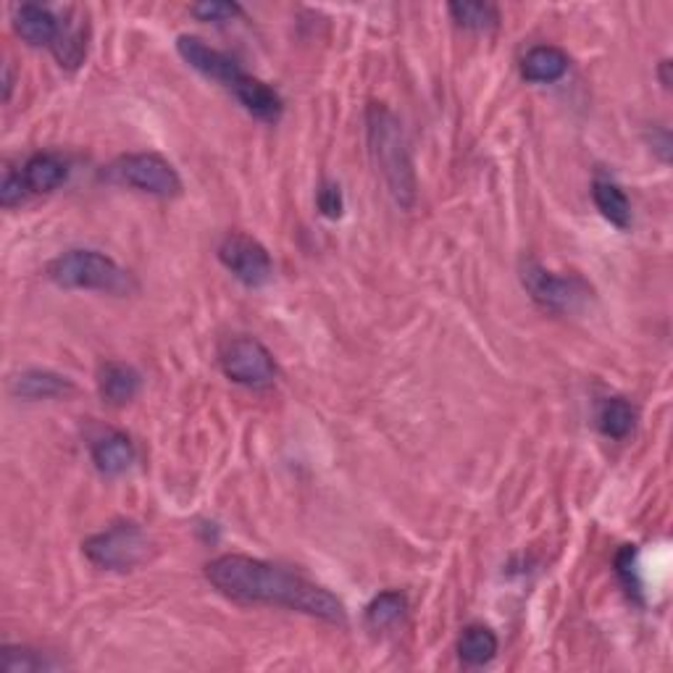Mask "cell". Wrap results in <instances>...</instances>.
Instances as JSON below:
<instances>
[{
	"label": "cell",
	"mask_w": 673,
	"mask_h": 673,
	"mask_svg": "<svg viewBox=\"0 0 673 673\" xmlns=\"http://www.w3.org/2000/svg\"><path fill=\"white\" fill-rule=\"evenodd\" d=\"M205 579L234 603L284 607L340 626L348 621L345 605L336 594L284 565L250 555H219L205 565Z\"/></svg>",
	"instance_id": "1"
},
{
	"label": "cell",
	"mask_w": 673,
	"mask_h": 673,
	"mask_svg": "<svg viewBox=\"0 0 673 673\" xmlns=\"http://www.w3.org/2000/svg\"><path fill=\"white\" fill-rule=\"evenodd\" d=\"M366 138L371 159H374V167L384 179L390 198L395 200L398 209L411 211L419 198V179L416 169H413V155L403 121L384 103H369Z\"/></svg>",
	"instance_id": "2"
},
{
	"label": "cell",
	"mask_w": 673,
	"mask_h": 673,
	"mask_svg": "<svg viewBox=\"0 0 673 673\" xmlns=\"http://www.w3.org/2000/svg\"><path fill=\"white\" fill-rule=\"evenodd\" d=\"M46 277L61 290L109 292L119 298L138 292L132 271L98 250H67L48 263Z\"/></svg>",
	"instance_id": "3"
},
{
	"label": "cell",
	"mask_w": 673,
	"mask_h": 673,
	"mask_svg": "<svg viewBox=\"0 0 673 673\" xmlns=\"http://www.w3.org/2000/svg\"><path fill=\"white\" fill-rule=\"evenodd\" d=\"M82 553L103 571H134L153 561L155 542L140 524L121 521L106 532L88 536L82 542Z\"/></svg>",
	"instance_id": "4"
},
{
	"label": "cell",
	"mask_w": 673,
	"mask_h": 673,
	"mask_svg": "<svg viewBox=\"0 0 673 673\" xmlns=\"http://www.w3.org/2000/svg\"><path fill=\"white\" fill-rule=\"evenodd\" d=\"M100 179L117 188L169 200L182 195V177L161 153H127L100 171Z\"/></svg>",
	"instance_id": "5"
},
{
	"label": "cell",
	"mask_w": 673,
	"mask_h": 673,
	"mask_svg": "<svg viewBox=\"0 0 673 673\" xmlns=\"http://www.w3.org/2000/svg\"><path fill=\"white\" fill-rule=\"evenodd\" d=\"M221 371L234 384L250 386V390H267L277 382L274 353L255 336H232L224 342L219 353Z\"/></svg>",
	"instance_id": "6"
},
{
	"label": "cell",
	"mask_w": 673,
	"mask_h": 673,
	"mask_svg": "<svg viewBox=\"0 0 673 673\" xmlns=\"http://www.w3.org/2000/svg\"><path fill=\"white\" fill-rule=\"evenodd\" d=\"M521 284L529 292V298L536 305L553 313L574 311L582 300L590 295L586 284L576 277H561L555 271L542 267L536 258H524L521 261Z\"/></svg>",
	"instance_id": "7"
},
{
	"label": "cell",
	"mask_w": 673,
	"mask_h": 673,
	"mask_svg": "<svg viewBox=\"0 0 673 673\" xmlns=\"http://www.w3.org/2000/svg\"><path fill=\"white\" fill-rule=\"evenodd\" d=\"M219 261L245 288H267L274 279V261H271L269 250L250 234H227L219 245Z\"/></svg>",
	"instance_id": "8"
},
{
	"label": "cell",
	"mask_w": 673,
	"mask_h": 673,
	"mask_svg": "<svg viewBox=\"0 0 673 673\" xmlns=\"http://www.w3.org/2000/svg\"><path fill=\"white\" fill-rule=\"evenodd\" d=\"M177 53L182 56L184 63H190L192 69L200 71L209 80L224 84L227 90H232V84L240 80L245 71L240 69V63L232 56L221 53V50L205 46L203 40L195 34H179L177 38Z\"/></svg>",
	"instance_id": "9"
},
{
	"label": "cell",
	"mask_w": 673,
	"mask_h": 673,
	"mask_svg": "<svg viewBox=\"0 0 673 673\" xmlns=\"http://www.w3.org/2000/svg\"><path fill=\"white\" fill-rule=\"evenodd\" d=\"M90 455L96 469L103 476H121L124 471L132 469L138 450H134L132 436L124 432H103L90 442Z\"/></svg>",
	"instance_id": "10"
},
{
	"label": "cell",
	"mask_w": 673,
	"mask_h": 673,
	"mask_svg": "<svg viewBox=\"0 0 673 673\" xmlns=\"http://www.w3.org/2000/svg\"><path fill=\"white\" fill-rule=\"evenodd\" d=\"M229 92L240 100V106L250 113V117L267 121V124H277V121L282 119L284 111L282 98H279V92L271 88V84L258 80V77L242 74Z\"/></svg>",
	"instance_id": "11"
},
{
	"label": "cell",
	"mask_w": 673,
	"mask_h": 673,
	"mask_svg": "<svg viewBox=\"0 0 673 673\" xmlns=\"http://www.w3.org/2000/svg\"><path fill=\"white\" fill-rule=\"evenodd\" d=\"M13 30L27 46L32 48H53V42L59 40L61 21L53 11L38 3H24L19 6L13 13Z\"/></svg>",
	"instance_id": "12"
},
{
	"label": "cell",
	"mask_w": 673,
	"mask_h": 673,
	"mask_svg": "<svg viewBox=\"0 0 673 673\" xmlns=\"http://www.w3.org/2000/svg\"><path fill=\"white\" fill-rule=\"evenodd\" d=\"M142 390V376L140 371L129 363L121 361H109L98 369V392L103 398V403L113 408H121L132 403Z\"/></svg>",
	"instance_id": "13"
},
{
	"label": "cell",
	"mask_w": 673,
	"mask_h": 673,
	"mask_svg": "<svg viewBox=\"0 0 673 673\" xmlns=\"http://www.w3.org/2000/svg\"><path fill=\"white\" fill-rule=\"evenodd\" d=\"M11 392L21 400H53L74 392V382L69 376L56 374V371L30 369L11 379Z\"/></svg>",
	"instance_id": "14"
},
{
	"label": "cell",
	"mask_w": 673,
	"mask_h": 673,
	"mask_svg": "<svg viewBox=\"0 0 673 673\" xmlns=\"http://www.w3.org/2000/svg\"><path fill=\"white\" fill-rule=\"evenodd\" d=\"M569 53L555 46H536L521 59V77L534 84H553L569 74Z\"/></svg>",
	"instance_id": "15"
},
{
	"label": "cell",
	"mask_w": 673,
	"mask_h": 673,
	"mask_svg": "<svg viewBox=\"0 0 673 673\" xmlns=\"http://www.w3.org/2000/svg\"><path fill=\"white\" fill-rule=\"evenodd\" d=\"M30 195H46V192L59 190L69 177V163L56 153H34L21 169Z\"/></svg>",
	"instance_id": "16"
},
{
	"label": "cell",
	"mask_w": 673,
	"mask_h": 673,
	"mask_svg": "<svg viewBox=\"0 0 673 673\" xmlns=\"http://www.w3.org/2000/svg\"><path fill=\"white\" fill-rule=\"evenodd\" d=\"M592 200L597 211L603 213L605 221H611L615 229L632 227V203H629L626 192L613 179L597 177L592 182Z\"/></svg>",
	"instance_id": "17"
},
{
	"label": "cell",
	"mask_w": 673,
	"mask_h": 673,
	"mask_svg": "<svg viewBox=\"0 0 673 673\" xmlns=\"http://www.w3.org/2000/svg\"><path fill=\"white\" fill-rule=\"evenodd\" d=\"M498 647V634L492 632L490 626L471 624L463 629L461 640H458V657H461L465 665H471V669H479V665L495 661Z\"/></svg>",
	"instance_id": "18"
},
{
	"label": "cell",
	"mask_w": 673,
	"mask_h": 673,
	"mask_svg": "<svg viewBox=\"0 0 673 673\" xmlns=\"http://www.w3.org/2000/svg\"><path fill=\"white\" fill-rule=\"evenodd\" d=\"M53 56L56 61L61 63V69H80L84 63V56H88V24L84 21H61V32L59 40L53 42Z\"/></svg>",
	"instance_id": "19"
},
{
	"label": "cell",
	"mask_w": 673,
	"mask_h": 673,
	"mask_svg": "<svg viewBox=\"0 0 673 673\" xmlns=\"http://www.w3.org/2000/svg\"><path fill=\"white\" fill-rule=\"evenodd\" d=\"M636 411L626 398H607L597 408V429L600 434L611 440H626L634 432Z\"/></svg>",
	"instance_id": "20"
},
{
	"label": "cell",
	"mask_w": 673,
	"mask_h": 673,
	"mask_svg": "<svg viewBox=\"0 0 673 673\" xmlns=\"http://www.w3.org/2000/svg\"><path fill=\"white\" fill-rule=\"evenodd\" d=\"M448 13L458 27L471 32H490L500 24V13L492 3H479V0H458L448 6Z\"/></svg>",
	"instance_id": "21"
},
{
	"label": "cell",
	"mask_w": 673,
	"mask_h": 673,
	"mask_svg": "<svg viewBox=\"0 0 673 673\" xmlns=\"http://www.w3.org/2000/svg\"><path fill=\"white\" fill-rule=\"evenodd\" d=\"M408 613V600L400 592H382L366 607V626L371 632H386L403 621Z\"/></svg>",
	"instance_id": "22"
},
{
	"label": "cell",
	"mask_w": 673,
	"mask_h": 673,
	"mask_svg": "<svg viewBox=\"0 0 673 673\" xmlns=\"http://www.w3.org/2000/svg\"><path fill=\"white\" fill-rule=\"evenodd\" d=\"M0 657H3V671L6 673H40V671L59 669V663L50 661L48 655L38 653V650L13 647V644H6Z\"/></svg>",
	"instance_id": "23"
},
{
	"label": "cell",
	"mask_w": 673,
	"mask_h": 673,
	"mask_svg": "<svg viewBox=\"0 0 673 673\" xmlns=\"http://www.w3.org/2000/svg\"><path fill=\"white\" fill-rule=\"evenodd\" d=\"M190 13L205 24H227V21L240 19L245 11L234 0H203V3L190 6Z\"/></svg>",
	"instance_id": "24"
},
{
	"label": "cell",
	"mask_w": 673,
	"mask_h": 673,
	"mask_svg": "<svg viewBox=\"0 0 673 673\" xmlns=\"http://www.w3.org/2000/svg\"><path fill=\"white\" fill-rule=\"evenodd\" d=\"M636 558H640V550H636L634 545L621 548V553L615 555V574H619L621 582H624L629 594L640 597L642 579H640V563H636Z\"/></svg>",
	"instance_id": "25"
},
{
	"label": "cell",
	"mask_w": 673,
	"mask_h": 673,
	"mask_svg": "<svg viewBox=\"0 0 673 673\" xmlns=\"http://www.w3.org/2000/svg\"><path fill=\"white\" fill-rule=\"evenodd\" d=\"M27 198H30V190H27L21 169L19 171L6 169L3 184H0V203H3V209H17V205L24 203Z\"/></svg>",
	"instance_id": "26"
},
{
	"label": "cell",
	"mask_w": 673,
	"mask_h": 673,
	"mask_svg": "<svg viewBox=\"0 0 673 673\" xmlns=\"http://www.w3.org/2000/svg\"><path fill=\"white\" fill-rule=\"evenodd\" d=\"M317 205L321 211V217L327 219H340L342 211H345V198H342V188L336 182H321V188L317 192Z\"/></svg>",
	"instance_id": "27"
},
{
	"label": "cell",
	"mask_w": 673,
	"mask_h": 673,
	"mask_svg": "<svg viewBox=\"0 0 673 673\" xmlns=\"http://www.w3.org/2000/svg\"><path fill=\"white\" fill-rule=\"evenodd\" d=\"M653 150L661 161H671V134L665 127H653Z\"/></svg>",
	"instance_id": "28"
},
{
	"label": "cell",
	"mask_w": 673,
	"mask_h": 673,
	"mask_svg": "<svg viewBox=\"0 0 673 673\" xmlns=\"http://www.w3.org/2000/svg\"><path fill=\"white\" fill-rule=\"evenodd\" d=\"M11 90H13L11 63H6V67H3V100H11Z\"/></svg>",
	"instance_id": "29"
},
{
	"label": "cell",
	"mask_w": 673,
	"mask_h": 673,
	"mask_svg": "<svg viewBox=\"0 0 673 673\" xmlns=\"http://www.w3.org/2000/svg\"><path fill=\"white\" fill-rule=\"evenodd\" d=\"M669 69H671V61H663V63H661V82H663V88H665V90H671Z\"/></svg>",
	"instance_id": "30"
}]
</instances>
